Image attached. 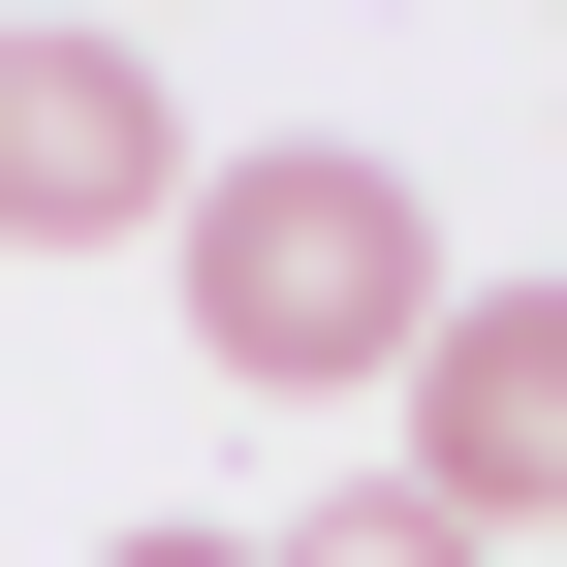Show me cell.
Segmentation results:
<instances>
[{
	"mask_svg": "<svg viewBox=\"0 0 567 567\" xmlns=\"http://www.w3.org/2000/svg\"><path fill=\"white\" fill-rule=\"evenodd\" d=\"M189 347H221L252 410H347V379H410V347H442V189L410 158H347V126H284V158H189Z\"/></svg>",
	"mask_w": 567,
	"mask_h": 567,
	"instance_id": "obj_1",
	"label": "cell"
},
{
	"mask_svg": "<svg viewBox=\"0 0 567 567\" xmlns=\"http://www.w3.org/2000/svg\"><path fill=\"white\" fill-rule=\"evenodd\" d=\"M126 221H189V95H158V32L32 0L0 32V252H126Z\"/></svg>",
	"mask_w": 567,
	"mask_h": 567,
	"instance_id": "obj_2",
	"label": "cell"
},
{
	"mask_svg": "<svg viewBox=\"0 0 567 567\" xmlns=\"http://www.w3.org/2000/svg\"><path fill=\"white\" fill-rule=\"evenodd\" d=\"M410 505L442 536L567 505V284H442V347H410Z\"/></svg>",
	"mask_w": 567,
	"mask_h": 567,
	"instance_id": "obj_3",
	"label": "cell"
},
{
	"mask_svg": "<svg viewBox=\"0 0 567 567\" xmlns=\"http://www.w3.org/2000/svg\"><path fill=\"white\" fill-rule=\"evenodd\" d=\"M252 567H505V536H442V505H410V473H316V505H284Z\"/></svg>",
	"mask_w": 567,
	"mask_h": 567,
	"instance_id": "obj_4",
	"label": "cell"
},
{
	"mask_svg": "<svg viewBox=\"0 0 567 567\" xmlns=\"http://www.w3.org/2000/svg\"><path fill=\"white\" fill-rule=\"evenodd\" d=\"M95 567H252V536H95Z\"/></svg>",
	"mask_w": 567,
	"mask_h": 567,
	"instance_id": "obj_5",
	"label": "cell"
},
{
	"mask_svg": "<svg viewBox=\"0 0 567 567\" xmlns=\"http://www.w3.org/2000/svg\"><path fill=\"white\" fill-rule=\"evenodd\" d=\"M95 32H126V0H95Z\"/></svg>",
	"mask_w": 567,
	"mask_h": 567,
	"instance_id": "obj_6",
	"label": "cell"
},
{
	"mask_svg": "<svg viewBox=\"0 0 567 567\" xmlns=\"http://www.w3.org/2000/svg\"><path fill=\"white\" fill-rule=\"evenodd\" d=\"M536 536H567V505H536Z\"/></svg>",
	"mask_w": 567,
	"mask_h": 567,
	"instance_id": "obj_7",
	"label": "cell"
}]
</instances>
